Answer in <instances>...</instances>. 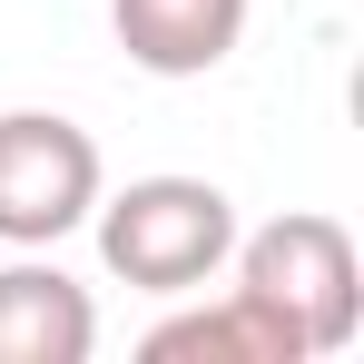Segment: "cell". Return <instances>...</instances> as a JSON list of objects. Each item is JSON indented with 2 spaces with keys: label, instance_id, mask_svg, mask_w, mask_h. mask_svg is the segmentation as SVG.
<instances>
[{
  "label": "cell",
  "instance_id": "6da1fadb",
  "mask_svg": "<svg viewBox=\"0 0 364 364\" xmlns=\"http://www.w3.org/2000/svg\"><path fill=\"white\" fill-rule=\"evenodd\" d=\"M89 227H99V266L119 286H138V296H197L207 276H227L237 197L217 178H128L119 197L99 187Z\"/></svg>",
  "mask_w": 364,
  "mask_h": 364
},
{
  "label": "cell",
  "instance_id": "7a4b0ae2",
  "mask_svg": "<svg viewBox=\"0 0 364 364\" xmlns=\"http://www.w3.org/2000/svg\"><path fill=\"white\" fill-rule=\"evenodd\" d=\"M227 266H237V286L256 305L286 315V335L305 345V364H315V355H345V345L364 335V256H355V237H345V217L296 207V217L237 237Z\"/></svg>",
  "mask_w": 364,
  "mask_h": 364
},
{
  "label": "cell",
  "instance_id": "3957f363",
  "mask_svg": "<svg viewBox=\"0 0 364 364\" xmlns=\"http://www.w3.org/2000/svg\"><path fill=\"white\" fill-rule=\"evenodd\" d=\"M99 138L60 109H0V246H60L99 207Z\"/></svg>",
  "mask_w": 364,
  "mask_h": 364
},
{
  "label": "cell",
  "instance_id": "277c9868",
  "mask_svg": "<svg viewBox=\"0 0 364 364\" xmlns=\"http://www.w3.org/2000/svg\"><path fill=\"white\" fill-rule=\"evenodd\" d=\"M89 345H99L89 286L20 246V266H0V364H89Z\"/></svg>",
  "mask_w": 364,
  "mask_h": 364
},
{
  "label": "cell",
  "instance_id": "5b68a950",
  "mask_svg": "<svg viewBox=\"0 0 364 364\" xmlns=\"http://www.w3.org/2000/svg\"><path fill=\"white\" fill-rule=\"evenodd\" d=\"M109 30L148 79H207L246 40V0H109Z\"/></svg>",
  "mask_w": 364,
  "mask_h": 364
},
{
  "label": "cell",
  "instance_id": "8992f818",
  "mask_svg": "<svg viewBox=\"0 0 364 364\" xmlns=\"http://www.w3.org/2000/svg\"><path fill=\"white\" fill-rule=\"evenodd\" d=\"M148 364H305V345L286 335L276 305H256L246 286H227L217 305H187L168 325H148Z\"/></svg>",
  "mask_w": 364,
  "mask_h": 364
}]
</instances>
